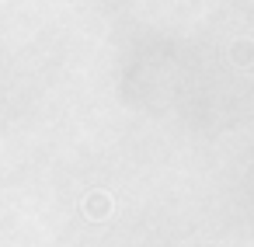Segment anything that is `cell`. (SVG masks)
<instances>
[{"label":"cell","mask_w":254,"mask_h":247,"mask_svg":"<svg viewBox=\"0 0 254 247\" xmlns=\"http://www.w3.org/2000/svg\"><path fill=\"white\" fill-rule=\"evenodd\" d=\"M84 209H87L91 219H105V216L112 212V198H108V195H91V198L84 202Z\"/></svg>","instance_id":"obj_1"}]
</instances>
